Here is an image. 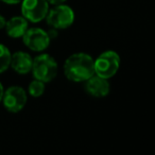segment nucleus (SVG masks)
I'll list each match as a JSON object with an SVG mask.
<instances>
[{
    "label": "nucleus",
    "mask_w": 155,
    "mask_h": 155,
    "mask_svg": "<svg viewBox=\"0 0 155 155\" xmlns=\"http://www.w3.org/2000/svg\"><path fill=\"white\" fill-rule=\"evenodd\" d=\"M1 1L7 5H17V3L21 2V0H1Z\"/></svg>",
    "instance_id": "2eb2a0df"
},
{
    "label": "nucleus",
    "mask_w": 155,
    "mask_h": 155,
    "mask_svg": "<svg viewBox=\"0 0 155 155\" xmlns=\"http://www.w3.org/2000/svg\"><path fill=\"white\" fill-rule=\"evenodd\" d=\"M48 3H51V5H62V3H64L66 0H47Z\"/></svg>",
    "instance_id": "4468645a"
},
{
    "label": "nucleus",
    "mask_w": 155,
    "mask_h": 155,
    "mask_svg": "<svg viewBox=\"0 0 155 155\" xmlns=\"http://www.w3.org/2000/svg\"><path fill=\"white\" fill-rule=\"evenodd\" d=\"M94 58L89 54L80 52L70 55L64 64V73L69 81L85 82L95 74Z\"/></svg>",
    "instance_id": "f257e3e1"
},
{
    "label": "nucleus",
    "mask_w": 155,
    "mask_h": 155,
    "mask_svg": "<svg viewBox=\"0 0 155 155\" xmlns=\"http://www.w3.org/2000/svg\"><path fill=\"white\" fill-rule=\"evenodd\" d=\"M29 28L28 20L24 16H14L5 22L7 34L12 38H20Z\"/></svg>",
    "instance_id": "9d476101"
},
{
    "label": "nucleus",
    "mask_w": 155,
    "mask_h": 155,
    "mask_svg": "<svg viewBox=\"0 0 155 155\" xmlns=\"http://www.w3.org/2000/svg\"><path fill=\"white\" fill-rule=\"evenodd\" d=\"M32 74L34 79L39 80L44 83L51 82L58 75V66L56 61L49 54H39L33 58Z\"/></svg>",
    "instance_id": "f03ea898"
},
{
    "label": "nucleus",
    "mask_w": 155,
    "mask_h": 155,
    "mask_svg": "<svg viewBox=\"0 0 155 155\" xmlns=\"http://www.w3.org/2000/svg\"><path fill=\"white\" fill-rule=\"evenodd\" d=\"M33 64V58L29 53L25 51H17L11 55V63L10 66L12 67L15 72L19 74H27L31 71Z\"/></svg>",
    "instance_id": "1a4fd4ad"
},
{
    "label": "nucleus",
    "mask_w": 155,
    "mask_h": 155,
    "mask_svg": "<svg viewBox=\"0 0 155 155\" xmlns=\"http://www.w3.org/2000/svg\"><path fill=\"white\" fill-rule=\"evenodd\" d=\"M49 11L47 0H21V13L28 21L39 22L45 19Z\"/></svg>",
    "instance_id": "39448f33"
},
{
    "label": "nucleus",
    "mask_w": 155,
    "mask_h": 155,
    "mask_svg": "<svg viewBox=\"0 0 155 155\" xmlns=\"http://www.w3.org/2000/svg\"><path fill=\"white\" fill-rule=\"evenodd\" d=\"M48 26L54 29H67L74 21V13L70 7L66 5H58L49 10L46 16Z\"/></svg>",
    "instance_id": "20e7f679"
},
{
    "label": "nucleus",
    "mask_w": 155,
    "mask_h": 155,
    "mask_svg": "<svg viewBox=\"0 0 155 155\" xmlns=\"http://www.w3.org/2000/svg\"><path fill=\"white\" fill-rule=\"evenodd\" d=\"M84 88L87 94L95 98H103L110 94V83L107 79H104L97 74L91 75L85 81Z\"/></svg>",
    "instance_id": "6e6552de"
},
{
    "label": "nucleus",
    "mask_w": 155,
    "mask_h": 155,
    "mask_svg": "<svg viewBox=\"0 0 155 155\" xmlns=\"http://www.w3.org/2000/svg\"><path fill=\"white\" fill-rule=\"evenodd\" d=\"M27 93L20 86H11L3 93L1 101L3 106L10 113H18L25 107L27 104Z\"/></svg>",
    "instance_id": "423d86ee"
},
{
    "label": "nucleus",
    "mask_w": 155,
    "mask_h": 155,
    "mask_svg": "<svg viewBox=\"0 0 155 155\" xmlns=\"http://www.w3.org/2000/svg\"><path fill=\"white\" fill-rule=\"evenodd\" d=\"M5 22H7V21H5V18L3 17V16L0 15V30L5 27Z\"/></svg>",
    "instance_id": "dca6fc26"
},
{
    "label": "nucleus",
    "mask_w": 155,
    "mask_h": 155,
    "mask_svg": "<svg viewBox=\"0 0 155 155\" xmlns=\"http://www.w3.org/2000/svg\"><path fill=\"white\" fill-rule=\"evenodd\" d=\"M120 66V56L113 50L104 51L94 61L95 74L104 79H110L117 73Z\"/></svg>",
    "instance_id": "7ed1b4c3"
},
{
    "label": "nucleus",
    "mask_w": 155,
    "mask_h": 155,
    "mask_svg": "<svg viewBox=\"0 0 155 155\" xmlns=\"http://www.w3.org/2000/svg\"><path fill=\"white\" fill-rule=\"evenodd\" d=\"M11 52L5 45L0 44V73L9 69L11 63Z\"/></svg>",
    "instance_id": "9b49d317"
},
{
    "label": "nucleus",
    "mask_w": 155,
    "mask_h": 155,
    "mask_svg": "<svg viewBox=\"0 0 155 155\" xmlns=\"http://www.w3.org/2000/svg\"><path fill=\"white\" fill-rule=\"evenodd\" d=\"M45 93V83L35 79L29 85V94L33 98H38Z\"/></svg>",
    "instance_id": "f8f14e48"
},
{
    "label": "nucleus",
    "mask_w": 155,
    "mask_h": 155,
    "mask_svg": "<svg viewBox=\"0 0 155 155\" xmlns=\"http://www.w3.org/2000/svg\"><path fill=\"white\" fill-rule=\"evenodd\" d=\"M3 93H5V89H3V86L2 84L0 83V102L2 100V97H3Z\"/></svg>",
    "instance_id": "f3484780"
},
{
    "label": "nucleus",
    "mask_w": 155,
    "mask_h": 155,
    "mask_svg": "<svg viewBox=\"0 0 155 155\" xmlns=\"http://www.w3.org/2000/svg\"><path fill=\"white\" fill-rule=\"evenodd\" d=\"M48 35H49L50 39L52 38H55L56 36H58V29H54V28H51L49 31H47Z\"/></svg>",
    "instance_id": "ddd939ff"
},
{
    "label": "nucleus",
    "mask_w": 155,
    "mask_h": 155,
    "mask_svg": "<svg viewBox=\"0 0 155 155\" xmlns=\"http://www.w3.org/2000/svg\"><path fill=\"white\" fill-rule=\"evenodd\" d=\"M22 41L30 50L35 52H41L49 47L51 39L47 31L41 28H30L22 35Z\"/></svg>",
    "instance_id": "0eeeda50"
}]
</instances>
